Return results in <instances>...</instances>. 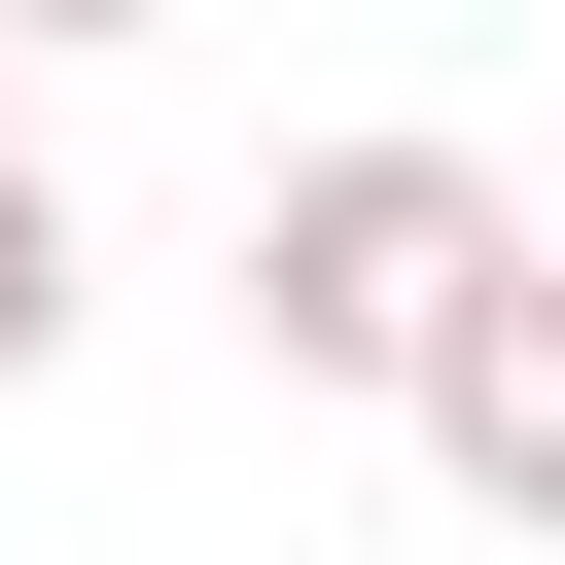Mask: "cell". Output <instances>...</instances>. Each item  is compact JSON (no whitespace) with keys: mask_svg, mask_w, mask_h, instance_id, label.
Segmentation results:
<instances>
[{"mask_svg":"<svg viewBox=\"0 0 565 565\" xmlns=\"http://www.w3.org/2000/svg\"><path fill=\"white\" fill-rule=\"evenodd\" d=\"M0 177H35V141H0Z\"/></svg>","mask_w":565,"mask_h":565,"instance_id":"cell-6","label":"cell"},{"mask_svg":"<svg viewBox=\"0 0 565 565\" xmlns=\"http://www.w3.org/2000/svg\"><path fill=\"white\" fill-rule=\"evenodd\" d=\"M35 35H177V0H0V71H35Z\"/></svg>","mask_w":565,"mask_h":565,"instance_id":"cell-4","label":"cell"},{"mask_svg":"<svg viewBox=\"0 0 565 565\" xmlns=\"http://www.w3.org/2000/svg\"><path fill=\"white\" fill-rule=\"evenodd\" d=\"M530 282H565V212H530Z\"/></svg>","mask_w":565,"mask_h":565,"instance_id":"cell-5","label":"cell"},{"mask_svg":"<svg viewBox=\"0 0 565 565\" xmlns=\"http://www.w3.org/2000/svg\"><path fill=\"white\" fill-rule=\"evenodd\" d=\"M388 424H424V459H459V494H494V530L565 565V282H494V318H459V353H424Z\"/></svg>","mask_w":565,"mask_h":565,"instance_id":"cell-2","label":"cell"},{"mask_svg":"<svg viewBox=\"0 0 565 565\" xmlns=\"http://www.w3.org/2000/svg\"><path fill=\"white\" fill-rule=\"evenodd\" d=\"M494 282H530V212H494L459 141H318V177H247V353H282V388H424Z\"/></svg>","mask_w":565,"mask_h":565,"instance_id":"cell-1","label":"cell"},{"mask_svg":"<svg viewBox=\"0 0 565 565\" xmlns=\"http://www.w3.org/2000/svg\"><path fill=\"white\" fill-rule=\"evenodd\" d=\"M71 353V177H0V388Z\"/></svg>","mask_w":565,"mask_h":565,"instance_id":"cell-3","label":"cell"}]
</instances>
